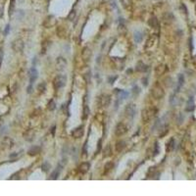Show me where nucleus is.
Returning <instances> with one entry per match:
<instances>
[{
  "instance_id": "1",
  "label": "nucleus",
  "mask_w": 196,
  "mask_h": 196,
  "mask_svg": "<svg viewBox=\"0 0 196 196\" xmlns=\"http://www.w3.org/2000/svg\"><path fill=\"white\" fill-rule=\"evenodd\" d=\"M154 115H155V110L153 108H146L144 110H142V112H141L142 122L144 124H148L154 118Z\"/></svg>"
},
{
  "instance_id": "2",
  "label": "nucleus",
  "mask_w": 196,
  "mask_h": 196,
  "mask_svg": "<svg viewBox=\"0 0 196 196\" xmlns=\"http://www.w3.org/2000/svg\"><path fill=\"white\" fill-rule=\"evenodd\" d=\"M151 94L155 99L159 100V99H162V98L165 96V90L160 85H155L151 89Z\"/></svg>"
},
{
  "instance_id": "3",
  "label": "nucleus",
  "mask_w": 196,
  "mask_h": 196,
  "mask_svg": "<svg viewBox=\"0 0 196 196\" xmlns=\"http://www.w3.org/2000/svg\"><path fill=\"white\" fill-rule=\"evenodd\" d=\"M66 84V77L64 75H58L53 81V85L55 89H60Z\"/></svg>"
},
{
  "instance_id": "4",
  "label": "nucleus",
  "mask_w": 196,
  "mask_h": 196,
  "mask_svg": "<svg viewBox=\"0 0 196 196\" xmlns=\"http://www.w3.org/2000/svg\"><path fill=\"white\" fill-rule=\"evenodd\" d=\"M127 132H128V127H127V125L125 123H119L116 126L115 134L117 136H123V135H125Z\"/></svg>"
},
{
  "instance_id": "5",
  "label": "nucleus",
  "mask_w": 196,
  "mask_h": 196,
  "mask_svg": "<svg viewBox=\"0 0 196 196\" xmlns=\"http://www.w3.org/2000/svg\"><path fill=\"white\" fill-rule=\"evenodd\" d=\"M24 48H25V43L23 41V39L18 38L12 42V49L15 52H22Z\"/></svg>"
},
{
  "instance_id": "6",
  "label": "nucleus",
  "mask_w": 196,
  "mask_h": 196,
  "mask_svg": "<svg viewBox=\"0 0 196 196\" xmlns=\"http://www.w3.org/2000/svg\"><path fill=\"white\" fill-rule=\"evenodd\" d=\"M56 23H57L56 18L53 15H49V16H47L46 18H45V20H44V22H43L42 25H43L44 28L50 29L52 27H54V26L56 25Z\"/></svg>"
},
{
  "instance_id": "7",
  "label": "nucleus",
  "mask_w": 196,
  "mask_h": 196,
  "mask_svg": "<svg viewBox=\"0 0 196 196\" xmlns=\"http://www.w3.org/2000/svg\"><path fill=\"white\" fill-rule=\"evenodd\" d=\"M111 103V96L109 94H103L99 97V105L101 107H108Z\"/></svg>"
},
{
  "instance_id": "8",
  "label": "nucleus",
  "mask_w": 196,
  "mask_h": 196,
  "mask_svg": "<svg viewBox=\"0 0 196 196\" xmlns=\"http://www.w3.org/2000/svg\"><path fill=\"white\" fill-rule=\"evenodd\" d=\"M135 111H136V108H135V105L132 103H129L128 104V106L126 107V110H125V113L128 117L129 118H133L134 115H135Z\"/></svg>"
},
{
  "instance_id": "9",
  "label": "nucleus",
  "mask_w": 196,
  "mask_h": 196,
  "mask_svg": "<svg viewBox=\"0 0 196 196\" xmlns=\"http://www.w3.org/2000/svg\"><path fill=\"white\" fill-rule=\"evenodd\" d=\"M67 66V61L66 59H64L63 57H58L57 60H56V68L57 70H60V71H63Z\"/></svg>"
},
{
  "instance_id": "10",
  "label": "nucleus",
  "mask_w": 196,
  "mask_h": 196,
  "mask_svg": "<svg viewBox=\"0 0 196 196\" xmlns=\"http://www.w3.org/2000/svg\"><path fill=\"white\" fill-rule=\"evenodd\" d=\"M1 144H2V146H3L4 148H6V149H10V148L13 147V145H14V141H13V139L10 138V137L6 136V137H4V138H3L2 142H1Z\"/></svg>"
},
{
  "instance_id": "11",
  "label": "nucleus",
  "mask_w": 196,
  "mask_h": 196,
  "mask_svg": "<svg viewBox=\"0 0 196 196\" xmlns=\"http://www.w3.org/2000/svg\"><path fill=\"white\" fill-rule=\"evenodd\" d=\"M63 164H58L57 168L54 170L53 172H52L51 175H50V179H58V176L60 175L61 172H62V168H63Z\"/></svg>"
},
{
  "instance_id": "12",
  "label": "nucleus",
  "mask_w": 196,
  "mask_h": 196,
  "mask_svg": "<svg viewBox=\"0 0 196 196\" xmlns=\"http://www.w3.org/2000/svg\"><path fill=\"white\" fill-rule=\"evenodd\" d=\"M83 132H84L83 127L81 126V127H78V128H77L76 129L73 130V132H72V136H73L74 138H81V137L83 135Z\"/></svg>"
},
{
  "instance_id": "13",
  "label": "nucleus",
  "mask_w": 196,
  "mask_h": 196,
  "mask_svg": "<svg viewBox=\"0 0 196 196\" xmlns=\"http://www.w3.org/2000/svg\"><path fill=\"white\" fill-rule=\"evenodd\" d=\"M91 50L89 47H83L81 50V57L84 61H88L91 57Z\"/></svg>"
},
{
  "instance_id": "14",
  "label": "nucleus",
  "mask_w": 196,
  "mask_h": 196,
  "mask_svg": "<svg viewBox=\"0 0 196 196\" xmlns=\"http://www.w3.org/2000/svg\"><path fill=\"white\" fill-rule=\"evenodd\" d=\"M41 152V148L37 146V145H34V146H31L30 149H29V151H28V154L31 157H34V156H36L38 155L39 153Z\"/></svg>"
},
{
  "instance_id": "15",
  "label": "nucleus",
  "mask_w": 196,
  "mask_h": 196,
  "mask_svg": "<svg viewBox=\"0 0 196 196\" xmlns=\"http://www.w3.org/2000/svg\"><path fill=\"white\" fill-rule=\"evenodd\" d=\"M89 169H90V164L88 162H83L81 163V164L78 166V172H80L81 174H85L89 171Z\"/></svg>"
},
{
  "instance_id": "16",
  "label": "nucleus",
  "mask_w": 196,
  "mask_h": 196,
  "mask_svg": "<svg viewBox=\"0 0 196 196\" xmlns=\"http://www.w3.org/2000/svg\"><path fill=\"white\" fill-rule=\"evenodd\" d=\"M29 77H30V84H32L37 78V71L32 67L30 72H29Z\"/></svg>"
},
{
  "instance_id": "17",
  "label": "nucleus",
  "mask_w": 196,
  "mask_h": 196,
  "mask_svg": "<svg viewBox=\"0 0 196 196\" xmlns=\"http://www.w3.org/2000/svg\"><path fill=\"white\" fill-rule=\"evenodd\" d=\"M166 70H167V68H166L165 65L160 64V65H158V66L156 67V69H155V74H156V76H162V75L165 74Z\"/></svg>"
},
{
  "instance_id": "18",
  "label": "nucleus",
  "mask_w": 196,
  "mask_h": 196,
  "mask_svg": "<svg viewBox=\"0 0 196 196\" xmlns=\"http://www.w3.org/2000/svg\"><path fill=\"white\" fill-rule=\"evenodd\" d=\"M34 137V132L32 129H29L24 133V138L27 141H32Z\"/></svg>"
},
{
  "instance_id": "19",
  "label": "nucleus",
  "mask_w": 196,
  "mask_h": 196,
  "mask_svg": "<svg viewBox=\"0 0 196 196\" xmlns=\"http://www.w3.org/2000/svg\"><path fill=\"white\" fill-rule=\"evenodd\" d=\"M126 142L124 141V140H119V141H117L116 142V144H115V148H116V151L117 152H122L124 149L126 148Z\"/></svg>"
},
{
  "instance_id": "20",
  "label": "nucleus",
  "mask_w": 196,
  "mask_h": 196,
  "mask_svg": "<svg viewBox=\"0 0 196 196\" xmlns=\"http://www.w3.org/2000/svg\"><path fill=\"white\" fill-rule=\"evenodd\" d=\"M195 108V104H194V99H193V97L191 96L190 98L188 99L187 103H186V107H185V110L187 111V112H191V111H193Z\"/></svg>"
},
{
  "instance_id": "21",
  "label": "nucleus",
  "mask_w": 196,
  "mask_h": 196,
  "mask_svg": "<svg viewBox=\"0 0 196 196\" xmlns=\"http://www.w3.org/2000/svg\"><path fill=\"white\" fill-rule=\"evenodd\" d=\"M112 154H113L112 148H111V145L108 144L105 148L103 149V151H102V156H103V158H108V157L112 156Z\"/></svg>"
},
{
  "instance_id": "22",
  "label": "nucleus",
  "mask_w": 196,
  "mask_h": 196,
  "mask_svg": "<svg viewBox=\"0 0 196 196\" xmlns=\"http://www.w3.org/2000/svg\"><path fill=\"white\" fill-rule=\"evenodd\" d=\"M148 25H149L151 28H153V29L158 28V27H159V23H158V20H157V18H156L155 16L150 17V19L148 20Z\"/></svg>"
},
{
  "instance_id": "23",
  "label": "nucleus",
  "mask_w": 196,
  "mask_h": 196,
  "mask_svg": "<svg viewBox=\"0 0 196 196\" xmlns=\"http://www.w3.org/2000/svg\"><path fill=\"white\" fill-rule=\"evenodd\" d=\"M136 71L137 72H140V73H144V72H146L148 70V66L147 65H145L144 63H142V62H138L136 65Z\"/></svg>"
},
{
  "instance_id": "24",
  "label": "nucleus",
  "mask_w": 196,
  "mask_h": 196,
  "mask_svg": "<svg viewBox=\"0 0 196 196\" xmlns=\"http://www.w3.org/2000/svg\"><path fill=\"white\" fill-rule=\"evenodd\" d=\"M156 40V36L155 35H151L148 39H147V41H146V44H145V48H150V47H152L153 45H154V42Z\"/></svg>"
},
{
  "instance_id": "25",
  "label": "nucleus",
  "mask_w": 196,
  "mask_h": 196,
  "mask_svg": "<svg viewBox=\"0 0 196 196\" xmlns=\"http://www.w3.org/2000/svg\"><path fill=\"white\" fill-rule=\"evenodd\" d=\"M114 169V163L113 162H107L104 166V173H109Z\"/></svg>"
},
{
  "instance_id": "26",
  "label": "nucleus",
  "mask_w": 196,
  "mask_h": 196,
  "mask_svg": "<svg viewBox=\"0 0 196 196\" xmlns=\"http://www.w3.org/2000/svg\"><path fill=\"white\" fill-rule=\"evenodd\" d=\"M89 113H90V110H89V107L87 105H84L83 106V110H82V120H86L88 116H89Z\"/></svg>"
},
{
  "instance_id": "27",
  "label": "nucleus",
  "mask_w": 196,
  "mask_h": 196,
  "mask_svg": "<svg viewBox=\"0 0 196 196\" xmlns=\"http://www.w3.org/2000/svg\"><path fill=\"white\" fill-rule=\"evenodd\" d=\"M122 4H123V7L125 9L129 10L132 6V0H122Z\"/></svg>"
},
{
  "instance_id": "28",
  "label": "nucleus",
  "mask_w": 196,
  "mask_h": 196,
  "mask_svg": "<svg viewBox=\"0 0 196 196\" xmlns=\"http://www.w3.org/2000/svg\"><path fill=\"white\" fill-rule=\"evenodd\" d=\"M37 90H38V92L39 93H43L44 91H45V89H46V83L45 82H40L37 85Z\"/></svg>"
},
{
  "instance_id": "29",
  "label": "nucleus",
  "mask_w": 196,
  "mask_h": 196,
  "mask_svg": "<svg viewBox=\"0 0 196 196\" xmlns=\"http://www.w3.org/2000/svg\"><path fill=\"white\" fill-rule=\"evenodd\" d=\"M50 169H51V166H50V164H49V162L45 161L43 164H42V166H41V170H42L44 173H47Z\"/></svg>"
},
{
  "instance_id": "30",
  "label": "nucleus",
  "mask_w": 196,
  "mask_h": 196,
  "mask_svg": "<svg viewBox=\"0 0 196 196\" xmlns=\"http://www.w3.org/2000/svg\"><path fill=\"white\" fill-rule=\"evenodd\" d=\"M175 147V140L172 138L170 139V141L167 143V151H172Z\"/></svg>"
},
{
  "instance_id": "31",
  "label": "nucleus",
  "mask_w": 196,
  "mask_h": 196,
  "mask_svg": "<svg viewBox=\"0 0 196 196\" xmlns=\"http://www.w3.org/2000/svg\"><path fill=\"white\" fill-rule=\"evenodd\" d=\"M55 108H56V103H55V101L54 100H50L48 102V104H47V109L49 111H54Z\"/></svg>"
},
{
  "instance_id": "32",
  "label": "nucleus",
  "mask_w": 196,
  "mask_h": 196,
  "mask_svg": "<svg viewBox=\"0 0 196 196\" xmlns=\"http://www.w3.org/2000/svg\"><path fill=\"white\" fill-rule=\"evenodd\" d=\"M183 82H184V77H183V76H182V75H179V83H178V88H176V91H179V87L182 86Z\"/></svg>"
},
{
  "instance_id": "33",
  "label": "nucleus",
  "mask_w": 196,
  "mask_h": 196,
  "mask_svg": "<svg viewBox=\"0 0 196 196\" xmlns=\"http://www.w3.org/2000/svg\"><path fill=\"white\" fill-rule=\"evenodd\" d=\"M141 39H142L141 32L140 31H136L135 34H134V40H135V42H140Z\"/></svg>"
},
{
  "instance_id": "34",
  "label": "nucleus",
  "mask_w": 196,
  "mask_h": 196,
  "mask_svg": "<svg viewBox=\"0 0 196 196\" xmlns=\"http://www.w3.org/2000/svg\"><path fill=\"white\" fill-rule=\"evenodd\" d=\"M164 19L166 20L167 23H171L173 21V19H174V16L172 14H170V13H167V14L165 15V17H164Z\"/></svg>"
},
{
  "instance_id": "35",
  "label": "nucleus",
  "mask_w": 196,
  "mask_h": 196,
  "mask_svg": "<svg viewBox=\"0 0 196 196\" xmlns=\"http://www.w3.org/2000/svg\"><path fill=\"white\" fill-rule=\"evenodd\" d=\"M75 18H76V12H75V10H72L70 12V14L68 15V20L69 21H74Z\"/></svg>"
},
{
  "instance_id": "36",
  "label": "nucleus",
  "mask_w": 196,
  "mask_h": 196,
  "mask_svg": "<svg viewBox=\"0 0 196 196\" xmlns=\"http://www.w3.org/2000/svg\"><path fill=\"white\" fill-rule=\"evenodd\" d=\"M14 9V1H11L10 3V7H9V16L12 15V11Z\"/></svg>"
},
{
  "instance_id": "37",
  "label": "nucleus",
  "mask_w": 196,
  "mask_h": 196,
  "mask_svg": "<svg viewBox=\"0 0 196 196\" xmlns=\"http://www.w3.org/2000/svg\"><path fill=\"white\" fill-rule=\"evenodd\" d=\"M132 92L135 93V94L139 93V92H140V88H139L138 86H134V87H133V90H132Z\"/></svg>"
},
{
  "instance_id": "38",
  "label": "nucleus",
  "mask_w": 196,
  "mask_h": 196,
  "mask_svg": "<svg viewBox=\"0 0 196 196\" xmlns=\"http://www.w3.org/2000/svg\"><path fill=\"white\" fill-rule=\"evenodd\" d=\"M2 60H3V50L0 49V65L2 63Z\"/></svg>"
},
{
  "instance_id": "39",
  "label": "nucleus",
  "mask_w": 196,
  "mask_h": 196,
  "mask_svg": "<svg viewBox=\"0 0 196 196\" xmlns=\"http://www.w3.org/2000/svg\"><path fill=\"white\" fill-rule=\"evenodd\" d=\"M55 129H56V126H53V127L51 128V133L53 134V135L55 134Z\"/></svg>"
},
{
  "instance_id": "40",
  "label": "nucleus",
  "mask_w": 196,
  "mask_h": 196,
  "mask_svg": "<svg viewBox=\"0 0 196 196\" xmlns=\"http://www.w3.org/2000/svg\"><path fill=\"white\" fill-rule=\"evenodd\" d=\"M9 29H10V26L8 25L7 27H6V30H5V34H8V31H9Z\"/></svg>"
},
{
  "instance_id": "41",
  "label": "nucleus",
  "mask_w": 196,
  "mask_h": 196,
  "mask_svg": "<svg viewBox=\"0 0 196 196\" xmlns=\"http://www.w3.org/2000/svg\"><path fill=\"white\" fill-rule=\"evenodd\" d=\"M157 146H158V144L156 143V148H157ZM156 154H158V149H156V151H155V155H156Z\"/></svg>"
},
{
  "instance_id": "42",
  "label": "nucleus",
  "mask_w": 196,
  "mask_h": 196,
  "mask_svg": "<svg viewBox=\"0 0 196 196\" xmlns=\"http://www.w3.org/2000/svg\"><path fill=\"white\" fill-rule=\"evenodd\" d=\"M1 15H2V10L0 9V17H1Z\"/></svg>"
},
{
  "instance_id": "43",
  "label": "nucleus",
  "mask_w": 196,
  "mask_h": 196,
  "mask_svg": "<svg viewBox=\"0 0 196 196\" xmlns=\"http://www.w3.org/2000/svg\"><path fill=\"white\" fill-rule=\"evenodd\" d=\"M1 124H2V119L0 118V125H1Z\"/></svg>"
}]
</instances>
